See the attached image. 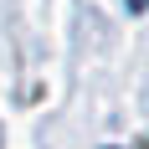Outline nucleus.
<instances>
[{
	"instance_id": "obj_1",
	"label": "nucleus",
	"mask_w": 149,
	"mask_h": 149,
	"mask_svg": "<svg viewBox=\"0 0 149 149\" xmlns=\"http://www.w3.org/2000/svg\"><path fill=\"white\" fill-rule=\"evenodd\" d=\"M129 10H134V15H139V10H144V0H129Z\"/></svg>"
}]
</instances>
